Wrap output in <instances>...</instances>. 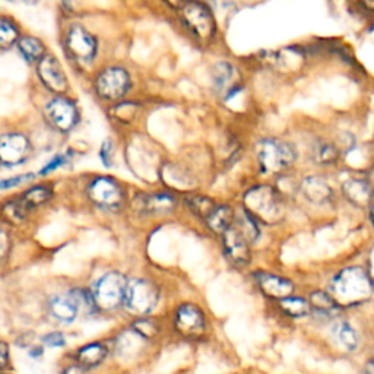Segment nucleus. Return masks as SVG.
<instances>
[{"label": "nucleus", "mask_w": 374, "mask_h": 374, "mask_svg": "<svg viewBox=\"0 0 374 374\" xmlns=\"http://www.w3.org/2000/svg\"><path fill=\"white\" fill-rule=\"evenodd\" d=\"M374 293V284L363 268H346L332 278L328 294L341 309L364 304Z\"/></svg>", "instance_id": "f257e3e1"}, {"label": "nucleus", "mask_w": 374, "mask_h": 374, "mask_svg": "<svg viewBox=\"0 0 374 374\" xmlns=\"http://www.w3.org/2000/svg\"><path fill=\"white\" fill-rule=\"evenodd\" d=\"M246 211L263 223H276L282 216V201L278 192L269 186H257L248 190L244 196Z\"/></svg>", "instance_id": "f03ea898"}, {"label": "nucleus", "mask_w": 374, "mask_h": 374, "mask_svg": "<svg viewBox=\"0 0 374 374\" xmlns=\"http://www.w3.org/2000/svg\"><path fill=\"white\" fill-rule=\"evenodd\" d=\"M160 300L158 288L146 280H132L128 282L123 304L129 313L145 317L154 312Z\"/></svg>", "instance_id": "7ed1b4c3"}, {"label": "nucleus", "mask_w": 374, "mask_h": 374, "mask_svg": "<svg viewBox=\"0 0 374 374\" xmlns=\"http://www.w3.org/2000/svg\"><path fill=\"white\" fill-rule=\"evenodd\" d=\"M257 160L263 173L278 174L287 170L296 160L289 144L276 139H263L257 144Z\"/></svg>", "instance_id": "20e7f679"}, {"label": "nucleus", "mask_w": 374, "mask_h": 374, "mask_svg": "<svg viewBox=\"0 0 374 374\" xmlns=\"http://www.w3.org/2000/svg\"><path fill=\"white\" fill-rule=\"evenodd\" d=\"M128 281L119 272H108L94 287L95 306L103 310H114L123 304Z\"/></svg>", "instance_id": "39448f33"}, {"label": "nucleus", "mask_w": 374, "mask_h": 374, "mask_svg": "<svg viewBox=\"0 0 374 374\" xmlns=\"http://www.w3.org/2000/svg\"><path fill=\"white\" fill-rule=\"evenodd\" d=\"M174 330L187 341H199L207 332L206 316L196 304H182L174 314Z\"/></svg>", "instance_id": "423d86ee"}, {"label": "nucleus", "mask_w": 374, "mask_h": 374, "mask_svg": "<svg viewBox=\"0 0 374 374\" xmlns=\"http://www.w3.org/2000/svg\"><path fill=\"white\" fill-rule=\"evenodd\" d=\"M180 15L187 28L199 38H211L215 33V21L211 10L198 2L183 3L180 6Z\"/></svg>", "instance_id": "0eeeda50"}, {"label": "nucleus", "mask_w": 374, "mask_h": 374, "mask_svg": "<svg viewBox=\"0 0 374 374\" xmlns=\"http://www.w3.org/2000/svg\"><path fill=\"white\" fill-rule=\"evenodd\" d=\"M96 92L105 100H119L128 92L130 78L126 71L120 67H112L104 71L96 79Z\"/></svg>", "instance_id": "6e6552de"}, {"label": "nucleus", "mask_w": 374, "mask_h": 374, "mask_svg": "<svg viewBox=\"0 0 374 374\" xmlns=\"http://www.w3.org/2000/svg\"><path fill=\"white\" fill-rule=\"evenodd\" d=\"M329 335L334 345L343 354H357L363 346V339L359 332L351 322L345 321V318H337V321L332 322Z\"/></svg>", "instance_id": "1a4fd4ad"}, {"label": "nucleus", "mask_w": 374, "mask_h": 374, "mask_svg": "<svg viewBox=\"0 0 374 374\" xmlns=\"http://www.w3.org/2000/svg\"><path fill=\"white\" fill-rule=\"evenodd\" d=\"M223 243L226 256L234 266L241 268L250 262V243L234 224L223 234Z\"/></svg>", "instance_id": "9d476101"}, {"label": "nucleus", "mask_w": 374, "mask_h": 374, "mask_svg": "<svg viewBox=\"0 0 374 374\" xmlns=\"http://www.w3.org/2000/svg\"><path fill=\"white\" fill-rule=\"evenodd\" d=\"M90 198L103 207H117L123 202V192L114 180L100 177L90 186Z\"/></svg>", "instance_id": "9b49d317"}, {"label": "nucleus", "mask_w": 374, "mask_h": 374, "mask_svg": "<svg viewBox=\"0 0 374 374\" xmlns=\"http://www.w3.org/2000/svg\"><path fill=\"white\" fill-rule=\"evenodd\" d=\"M30 154V142L22 135L9 133L0 136V162L15 165Z\"/></svg>", "instance_id": "f8f14e48"}, {"label": "nucleus", "mask_w": 374, "mask_h": 374, "mask_svg": "<svg viewBox=\"0 0 374 374\" xmlns=\"http://www.w3.org/2000/svg\"><path fill=\"white\" fill-rule=\"evenodd\" d=\"M47 117L62 132L71 130L78 121V110L66 99H56L47 104Z\"/></svg>", "instance_id": "ddd939ff"}, {"label": "nucleus", "mask_w": 374, "mask_h": 374, "mask_svg": "<svg viewBox=\"0 0 374 374\" xmlns=\"http://www.w3.org/2000/svg\"><path fill=\"white\" fill-rule=\"evenodd\" d=\"M255 280L259 289L263 293V296H266L272 300L281 301L287 297H291L294 293L293 282L287 278H282V276L266 273V272H259L255 275Z\"/></svg>", "instance_id": "4468645a"}, {"label": "nucleus", "mask_w": 374, "mask_h": 374, "mask_svg": "<svg viewBox=\"0 0 374 374\" xmlns=\"http://www.w3.org/2000/svg\"><path fill=\"white\" fill-rule=\"evenodd\" d=\"M38 75L44 85L56 94H63L67 90V80L62 65L53 56H43L38 62Z\"/></svg>", "instance_id": "2eb2a0df"}, {"label": "nucleus", "mask_w": 374, "mask_h": 374, "mask_svg": "<svg viewBox=\"0 0 374 374\" xmlns=\"http://www.w3.org/2000/svg\"><path fill=\"white\" fill-rule=\"evenodd\" d=\"M212 82L215 91L221 95H226L227 100L231 99L240 88L237 69L227 62H221L214 67Z\"/></svg>", "instance_id": "dca6fc26"}, {"label": "nucleus", "mask_w": 374, "mask_h": 374, "mask_svg": "<svg viewBox=\"0 0 374 374\" xmlns=\"http://www.w3.org/2000/svg\"><path fill=\"white\" fill-rule=\"evenodd\" d=\"M66 46L75 58L82 60H90L95 54V40L82 26L75 25L71 28L66 38Z\"/></svg>", "instance_id": "f3484780"}, {"label": "nucleus", "mask_w": 374, "mask_h": 374, "mask_svg": "<svg viewBox=\"0 0 374 374\" xmlns=\"http://www.w3.org/2000/svg\"><path fill=\"white\" fill-rule=\"evenodd\" d=\"M310 304V316L322 322H334L341 314V307L334 301L328 293L323 291H314L307 300Z\"/></svg>", "instance_id": "a211bd4d"}, {"label": "nucleus", "mask_w": 374, "mask_h": 374, "mask_svg": "<svg viewBox=\"0 0 374 374\" xmlns=\"http://www.w3.org/2000/svg\"><path fill=\"white\" fill-rule=\"evenodd\" d=\"M342 190L345 198L358 207H367L374 196L371 185L362 178L348 180V182L343 183Z\"/></svg>", "instance_id": "6ab92c4d"}, {"label": "nucleus", "mask_w": 374, "mask_h": 374, "mask_svg": "<svg viewBox=\"0 0 374 374\" xmlns=\"http://www.w3.org/2000/svg\"><path fill=\"white\" fill-rule=\"evenodd\" d=\"M301 192L304 198L314 205L329 203L334 198V192L329 185L321 177H307L301 185Z\"/></svg>", "instance_id": "aec40b11"}, {"label": "nucleus", "mask_w": 374, "mask_h": 374, "mask_svg": "<svg viewBox=\"0 0 374 374\" xmlns=\"http://www.w3.org/2000/svg\"><path fill=\"white\" fill-rule=\"evenodd\" d=\"M107 357V348L103 343H88L78 351V362L82 368H92L101 364Z\"/></svg>", "instance_id": "412c9836"}, {"label": "nucleus", "mask_w": 374, "mask_h": 374, "mask_svg": "<svg viewBox=\"0 0 374 374\" xmlns=\"http://www.w3.org/2000/svg\"><path fill=\"white\" fill-rule=\"evenodd\" d=\"M278 306L281 312L291 318H303L310 316V304L306 298L303 297H287L278 301Z\"/></svg>", "instance_id": "4be33fe9"}, {"label": "nucleus", "mask_w": 374, "mask_h": 374, "mask_svg": "<svg viewBox=\"0 0 374 374\" xmlns=\"http://www.w3.org/2000/svg\"><path fill=\"white\" fill-rule=\"evenodd\" d=\"M234 211L230 206H216V210L212 212V215L206 219V224L215 232L224 234L228 228L234 224Z\"/></svg>", "instance_id": "5701e85b"}, {"label": "nucleus", "mask_w": 374, "mask_h": 374, "mask_svg": "<svg viewBox=\"0 0 374 374\" xmlns=\"http://www.w3.org/2000/svg\"><path fill=\"white\" fill-rule=\"evenodd\" d=\"M50 310L54 317H58L59 321L71 323L75 321V317L78 314V309L75 306V303L71 300V297H54L50 301Z\"/></svg>", "instance_id": "b1692460"}, {"label": "nucleus", "mask_w": 374, "mask_h": 374, "mask_svg": "<svg viewBox=\"0 0 374 374\" xmlns=\"http://www.w3.org/2000/svg\"><path fill=\"white\" fill-rule=\"evenodd\" d=\"M176 201L170 195H152L145 198L144 210L148 212H170L174 210Z\"/></svg>", "instance_id": "393cba45"}, {"label": "nucleus", "mask_w": 374, "mask_h": 374, "mask_svg": "<svg viewBox=\"0 0 374 374\" xmlns=\"http://www.w3.org/2000/svg\"><path fill=\"white\" fill-rule=\"evenodd\" d=\"M234 226L237 227V230L248 240V243L255 241L259 237L260 231H259L256 219L247 211H243L237 219H234Z\"/></svg>", "instance_id": "a878e982"}, {"label": "nucleus", "mask_w": 374, "mask_h": 374, "mask_svg": "<svg viewBox=\"0 0 374 374\" xmlns=\"http://www.w3.org/2000/svg\"><path fill=\"white\" fill-rule=\"evenodd\" d=\"M313 160L321 164V165H329V164H334L338 157H339V152L338 149L332 145V144H328V142H317L314 146H313Z\"/></svg>", "instance_id": "bb28decb"}, {"label": "nucleus", "mask_w": 374, "mask_h": 374, "mask_svg": "<svg viewBox=\"0 0 374 374\" xmlns=\"http://www.w3.org/2000/svg\"><path fill=\"white\" fill-rule=\"evenodd\" d=\"M19 50L24 54V56L28 59L30 62L41 60L44 54V46L40 40L33 38V37H24L19 40Z\"/></svg>", "instance_id": "cd10ccee"}, {"label": "nucleus", "mask_w": 374, "mask_h": 374, "mask_svg": "<svg viewBox=\"0 0 374 374\" xmlns=\"http://www.w3.org/2000/svg\"><path fill=\"white\" fill-rule=\"evenodd\" d=\"M187 205L193 214L203 218L205 221L212 215V212L216 210V206H218L210 198H190V199H187Z\"/></svg>", "instance_id": "c85d7f7f"}, {"label": "nucleus", "mask_w": 374, "mask_h": 374, "mask_svg": "<svg viewBox=\"0 0 374 374\" xmlns=\"http://www.w3.org/2000/svg\"><path fill=\"white\" fill-rule=\"evenodd\" d=\"M132 329H133V332L136 335H139L145 341L155 338L158 335V332H160L158 323L154 322V321H151V318H146V317H141L139 321L135 322Z\"/></svg>", "instance_id": "c756f323"}, {"label": "nucleus", "mask_w": 374, "mask_h": 374, "mask_svg": "<svg viewBox=\"0 0 374 374\" xmlns=\"http://www.w3.org/2000/svg\"><path fill=\"white\" fill-rule=\"evenodd\" d=\"M49 198H50V190L43 187V186H38V187H34V189L26 192L25 195L22 196V202L31 211L33 207L47 202Z\"/></svg>", "instance_id": "7c9ffc66"}, {"label": "nucleus", "mask_w": 374, "mask_h": 374, "mask_svg": "<svg viewBox=\"0 0 374 374\" xmlns=\"http://www.w3.org/2000/svg\"><path fill=\"white\" fill-rule=\"evenodd\" d=\"M28 212H30V210L25 206V203L22 202V199L15 201V202H10V203H8L3 207L5 216L9 221H12V223H21L22 219H25V216H26V214H28Z\"/></svg>", "instance_id": "2f4dec72"}, {"label": "nucleus", "mask_w": 374, "mask_h": 374, "mask_svg": "<svg viewBox=\"0 0 374 374\" xmlns=\"http://www.w3.org/2000/svg\"><path fill=\"white\" fill-rule=\"evenodd\" d=\"M18 40V31L10 22L0 19V49L12 46Z\"/></svg>", "instance_id": "473e14b6"}, {"label": "nucleus", "mask_w": 374, "mask_h": 374, "mask_svg": "<svg viewBox=\"0 0 374 374\" xmlns=\"http://www.w3.org/2000/svg\"><path fill=\"white\" fill-rule=\"evenodd\" d=\"M43 342L47 346H51V348H58V346H65L66 339H65L63 334H60V332H51V334H49L43 338Z\"/></svg>", "instance_id": "72a5a7b5"}, {"label": "nucleus", "mask_w": 374, "mask_h": 374, "mask_svg": "<svg viewBox=\"0 0 374 374\" xmlns=\"http://www.w3.org/2000/svg\"><path fill=\"white\" fill-rule=\"evenodd\" d=\"M34 176L33 174H28V176H19V177H13V178H8V180H3V182H0V189H9V187H15L24 182H26V180L33 178Z\"/></svg>", "instance_id": "f704fd0d"}, {"label": "nucleus", "mask_w": 374, "mask_h": 374, "mask_svg": "<svg viewBox=\"0 0 374 374\" xmlns=\"http://www.w3.org/2000/svg\"><path fill=\"white\" fill-rule=\"evenodd\" d=\"M9 366V346L5 342H0V371L6 370Z\"/></svg>", "instance_id": "c9c22d12"}, {"label": "nucleus", "mask_w": 374, "mask_h": 374, "mask_svg": "<svg viewBox=\"0 0 374 374\" xmlns=\"http://www.w3.org/2000/svg\"><path fill=\"white\" fill-rule=\"evenodd\" d=\"M101 158L104 161V165L110 167L112 165V142H105L101 148Z\"/></svg>", "instance_id": "e433bc0d"}, {"label": "nucleus", "mask_w": 374, "mask_h": 374, "mask_svg": "<svg viewBox=\"0 0 374 374\" xmlns=\"http://www.w3.org/2000/svg\"><path fill=\"white\" fill-rule=\"evenodd\" d=\"M65 162V158L63 157H58V158H54L49 165H46V167L41 170V176H44L53 170H56L58 167H60V165Z\"/></svg>", "instance_id": "4c0bfd02"}, {"label": "nucleus", "mask_w": 374, "mask_h": 374, "mask_svg": "<svg viewBox=\"0 0 374 374\" xmlns=\"http://www.w3.org/2000/svg\"><path fill=\"white\" fill-rule=\"evenodd\" d=\"M9 248V240L3 231H0V257H3Z\"/></svg>", "instance_id": "58836bf2"}, {"label": "nucleus", "mask_w": 374, "mask_h": 374, "mask_svg": "<svg viewBox=\"0 0 374 374\" xmlns=\"http://www.w3.org/2000/svg\"><path fill=\"white\" fill-rule=\"evenodd\" d=\"M363 374H374V358L370 355L363 364Z\"/></svg>", "instance_id": "ea45409f"}, {"label": "nucleus", "mask_w": 374, "mask_h": 374, "mask_svg": "<svg viewBox=\"0 0 374 374\" xmlns=\"http://www.w3.org/2000/svg\"><path fill=\"white\" fill-rule=\"evenodd\" d=\"M63 374H85V371H84V368L79 367V366H72V367L66 368V371Z\"/></svg>", "instance_id": "a19ab883"}, {"label": "nucleus", "mask_w": 374, "mask_h": 374, "mask_svg": "<svg viewBox=\"0 0 374 374\" xmlns=\"http://www.w3.org/2000/svg\"><path fill=\"white\" fill-rule=\"evenodd\" d=\"M370 216H371V221H373V226H374V207H371V212H370Z\"/></svg>", "instance_id": "79ce46f5"}, {"label": "nucleus", "mask_w": 374, "mask_h": 374, "mask_svg": "<svg viewBox=\"0 0 374 374\" xmlns=\"http://www.w3.org/2000/svg\"><path fill=\"white\" fill-rule=\"evenodd\" d=\"M371 357H373V358H374V351H373V354H371Z\"/></svg>", "instance_id": "37998d69"}]
</instances>
